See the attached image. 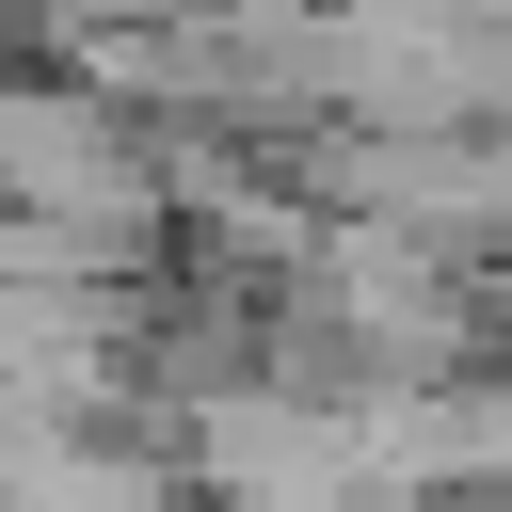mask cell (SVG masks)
I'll return each instance as SVG.
<instances>
[{"label": "cell", "instance_id": "cell-1", "mask_svg": "<svg viewBox=\"0 0 512 512\" xmlns=\"http://www.w3.org/2000/svg\"><path fill=\"white\" fill-rule=\"evenodd\" d=\"M192 496L208 512H384V480H368V416L352 400H320V384H208L192 400Z\"/></svg>", "mask_w": 512, "mask_h": 512}]
</instances>
